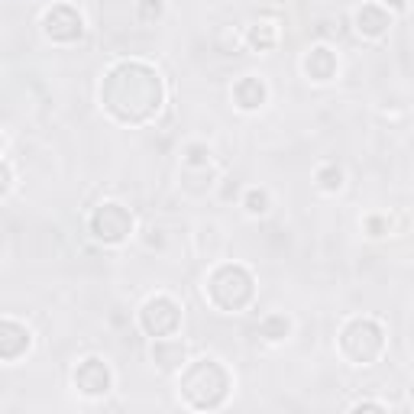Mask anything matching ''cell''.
Listing matches in <instances>:
<instances>
[{
  "instance_id": "cell-1",
  "label": "cell",
  "mask_w": 414,
  "mask_h": 414,
  "mask_svg": "<svg viewBox=\"0 0 414 414\" xmlns=\"http://www.w3.org/2000/svg\"><path fill=\"white\" fill-rule=\"evenodd\" d=\"M101 101L107 113L120 123H146L159 113L165 88L153 65L146 62H120L107 71L101 85Z\"/></svg>"
},
{
  "instance_id": "cell-2",
  "label": "cell",
  "mask_w": 414,
  "mask_h": 414,
  "mask_svg": "<svg viewBox=\"0 0 414 414\" xmlns=\"http://www.w3.org/2000/svg\"><path fill=\"white\" fill-rule=\"evenodd\" d=\"M230 392V375L227 369L214 359H201V363L188 366L181 375V395L191 408L198 411H214L223 405V398Z\"/></svg>"
},
{
  "instance_id": "cell-3",
  "label": "cell",
  "mask_w": 414,
  "mask_h": 414,
  "mask_svg": "<svg viewBox=\"0 0 414 414\" xmlns=\"http://www.w3.org/2000/svg\"><path fill=\"white\" fill-rule=\"evenodd\" d=\"M207 295L220 311H243L256 295V282L249 269H243L237 262H227V265L214 269V275L207 279Z\"/></svg>"
},
{
  "instance_id": "cell-4",
  "label": "cell",
  "mask_w": 414,
  "mask_h": 414,
  "mask_svg": "<svg viewBox=\"0 0 414 414\" xmlns=\"http://www.w3.org/2000/svg\"><path fill=\"white\" fill-rule=\"evenodd\" d=\"M340 350H343V356H347L350 363L369 366V363H375L382 356V350H385V333H382V327L375 321H369V317H356V321H350L347 327H343V333H340Z\"/></svg>"
},
{
  "instance_id": "cell-5",
  "label": "cell",
  "mask_w": 414,
  "mask_h": 414,
  "mask_svg": "<svg viewBox=\"0 0 414 414\" xmlns=\"http://www.w3.org/2000/svg\"><path fill=\"white\" fill-rule=\"evenodd\" d=\"M130 230H133V217L123 204H101L91 217V233L107 246L123 243L130 237Z\"/></svg>"
},
{
  "instance_id": "cell-6",
  "label": "cell",
  "mask_w": 414,
  "mask_h": 414,
  "mask_svg": "<svg viewBox=\"0 0 414 414\" xmlns=\"http://www.w3.org/2000/svg\"><path fill=\"white\" fill-rule=\"evenodd\" d=\"M139 324H143V330L149 333V337H172V333L178 330V324H181V311H178V305L172 301V298L156 295L143 305Z\"/></svg>"
},
{
  "instance_id": "cell-7",
  "label": "cell",
  "mask_w": 414,
  "mask_h": 414,
  "mask_svg": "<svg viewBox=\"0 0 414 414\" xmlns=\"http://www.w3.org/2000/svg\"><path fill=\"white\" fill-rule=\"evenodd\" d=\"M43 29L52 43H75L85 33V23H81V13L75 7L59 4V7H52L43 17Z\"/></svg>"
},
{
  "instance_id": "cell-8",
  "label": "cell",
  "mask_w": 414,
  "mask_h": 414,
  "mask_svg": "<svg viewBox=\"0 0 414 414\" xmlns=\"http://www.w3.org/2000/svg\"><path fill=\"white\" fill-rule=\"evenodd\" d=\"M75 385L91 398L107 395L110 392V369L101 363V359H85V363L75 369Z\"/></svg>"
},
{
  "instance_id": "cell-9",
  "label": "cell",
  "mask_w": 414,
  "mask_h": 414,
  "mask_svg": "<svg viewBox=\"0 0 414 414\" xmlns=\"http://www.w3.org/2000/svg\"><path fill=\"white\" fill-rule=\"evenodd\" d=\"M29 343H33V337H29V330L23 327V324L17 321H0V356L4 359H17L20 353H26L29 350Z\"/></svg>"
},
{
  "instance_id": "cell-10",
  "label": "cell",
  "mask_w": 414,
  "mask_h": 414,
  "mask_svg": "<svg viewBox=\"0 0 414 414\" xmlns=\"http://www.w3.org/2000/svg\"><path fill=\"white\" fill-rule=\"evenodd\" d=\"M305 71L314 78V81H330V78H333V71H337V55H333L327 46H317V49L308 52Z\"/></svg>"
},
{
  "instance_id": "cell-11",
  "label": "cell",
  "mask_w": 414,
  "mask_h": 414,
  "mask_svg": "<svg viewBox=\"0 0 414 414\" xmlns=\"http://www.w3.org/2000/svg\"><path fill=\"white\" fill-rule=\"evenodd\" d=\"M153 359L159 363V369H165V372L181 369V363H185V343H181V340L159 337L153 347Z\"/></svg>"
},
{
  "instance_id": "cell-12",
  "label": "cell",
  "mask_w": 414,
  "mask_h": 414,
  "mask_svg": "<svg viewBox=\"0 0 414 414\" xmlns=\"http://www.w3.org/2000/svg\"><path fill=\"white\" fill-rule=\"evenodd\" d=\"M356 29L363 36H369V39H375V36H382L389 29V13L382 7H375V4H366V7L356 13Z\"/></svg>"
},
{
  "instance_id": "cell-13",
  "label": "cell",
  "mask_w": 414,
  "mask_h": 414,
  "mask_svg": "<svg viewBox=\"0 0 414 414\" xmlns=\"http://www.w3.org/2000/svg\"><path fill=\"white\" fill-rule=\"evenodd\" d=\"M233 97H237V104L243 110H256L265 101V85H262L259 78H243L237 85V91H233Z\"/></svg>"
},
{
  "instance_id": "cell-14",
  "label": "cell",
  "mask_w": 414,
  "mask_h": 414,
  "mask_svg": "<svg viewBox=\"0 0 414 414\" xmlns=\"http://www.w3.org/2000/svg\"><path fill=\"white\" fill-rule=\"evenodd\" d=\"M288 330H291V321H288L285 314H269V317L259 324V337L272 340V343H279V340L288 337Z\"/></svg>"
},
{
  "instance_id": "cell-15",
  "label": "cell",
  "mask_w": 414,
  "mask_h": 414,
  "mask_svg": "<svg viewBox=\"0 0 414 414\" xmlns=\"http://www.w3.org/2000/svg\"><path fill=\"white\" fill-rule=\"evenodd\" d=\"M246 43L253 46L256 52L272 49V46H275V26H272V23H259V26H253V29H249V36H246Z\"/></svg>"
},
{
  "instance_id": "cell-16",
  "label": "cell",
  "mask_w": 414,
  "mask_h": 414,
  "mask_svg": "<svg viewBox=\"0 0 414 414\" xmlns=\"http://www.w3.org/2000/svg\"><path fill=\"white\" fill-rule=\"evenodd\" d=\"M317 181H321L324 191H340V185H343V172H340L337 165H324V169L317 172Z\"/></svg>"
},
{
  "instance_id": "cell-17",
  "label": "cell",
  "mask_w": 414,
  "mask_h": 414,
  "mask_svg": "<svg viewBox=\"0 0 414 414\" xmlns=\"http://www.w3.org/2000/svg\"><path fill=\"white\" fill-rule=\"evenodd\" d=\"M246 211L249 214H265L269 211V195L259 191V188H253V191L246 195Z\"/></svg>"
},
{
  "instance_id": "cell-18",
  "label": "cell",
  "mask_w": 414,
  "mask_h": 414,
  "mask_svg": "<svg viewBox=\"0 0 414 414\" xmlns=\"http://www.w3.org/2000/svg\"><path fill=\"white\" fill-rule=\"evenodd\" d=\"M162 13V0H143L139 4V23H156Z\"/></svg>"
},
{
  "instance_id": "cell-19",
  "label": "cell",
  "mask_w": 414,
  "mask_h": 414,
  "mask_svg": "<svg viewBox=\"0 0 414 414\" xmlns=\"http://www.w3.org/2000/svg\"><path fill=\"white\" fill-rule=\"evenodd\" d=\"M211 149L207 146H188V165H207Z\"/></svg>"
},
{
  "instance_id": "cell-20",
  "label": "cell",
  "mask_w": 414,
  "mask_h": 414,
  "mask_svg": "<svg viewBox=\"0 0 414 414\" xmlns=\"http://www.w3.org/2000/svg\"><path fill=\"white\" fill-rule=\"evenodd\" d=\"M369 233H372V237H382V233H385V220H382V217H372V220H369Z\"/></svg>"
},
{
  "instance_id": "cell-21",
  "label": "cell",
  "mask_w": 414,
  "mask_h": 414,
  "mask_svg": "<svg viewBox=\"0 0 414 414\" xmlns=\"http://www.w3.org/2000/svg\"><path fill=\"white\" fill-rule=\"evenodd\" d=\"M382 411V405H375V401H359V405H356V411Z\"/></svg>"
},
{
  "instance_id": "cell-22",
  "label": "cell",
  "mask_w": 414,
  "mask_h": 414,
  "mask_svg": "<svg viewBox=\"0 0 414 414\" xmlns=\"http://www.w3.org/2000/svg\"><path fill=\"white\" fill-rule=\"evenodd\" d=\"M385 4H389L392 10H405L408 7V0H385Z\"/></svg>"
},
{
  "instance_id": "cell-23",
  "label": "cell",
  "mask_w": 414,
  "mask_h": 414,
  "mask_svg": "<svg viewBox=\"0 0 414 414\" xmlns=\"http://www.w3.org/2000/svg\"><path fill=\"white\" fill-rule=\"evenodd\" d=\"M10 191V165H4V195Z\"/></svg>"
},
{
  "instance_id": "cell-24",
  "label": "cell",
  "mask_w": 414,
  "mask_h": 414,
  "mask_svg": "<svg viewBox=\"0 0 414 414\" xmlns=\"http://www.w3.org/2000/svg\"><path fill=\"white\" fill-rule=\"evenodd\" d=\"M149 233H153V237H149V246H159V243H162V237H159V230H149Z\"/></svg>"
},
{
  "instance_id": "cell-25",
  "label": "cell",
  "mask_w": 414,
  "mask_h": 414,
  "mask_svg": "<svg viewBox=\"0 0 414 414\" xmlns=\"http://www.w3.org/2000/svg\"><path fill=\"white\" fill-rule=\"evenodd\" d=\"M411 395H414V389H411Z\"/></svg>"
}]
</instances>
